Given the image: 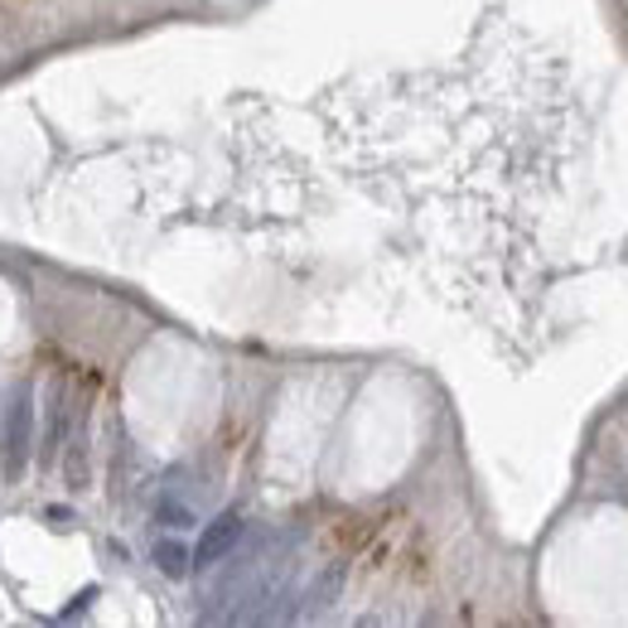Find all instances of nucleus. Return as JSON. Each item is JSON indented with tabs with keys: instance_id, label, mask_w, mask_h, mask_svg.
Segmentation results:
<instances>
[{
	"instance_id": "nucleus-6",
	"label": "nucleus",
	"mask_w": 628,
	"mask_h": 628,
	"mask_svg": "<svg viewBox=\"0 0 628 628\" xmlns=\"http://www.w3.org/2000/svg\"><path fill=\"white\" fill-rule=\"evenodd\" d=\"M93 600H97V590H83V594H77V600L69 604V609L59 614V619H73V614H83V609H87V604H93Z\"/></svg>"
},
{
	"instance_id": "nucleus-1",
	"label": "nucleus",
	"mask_w": 628,
	"mask_h": 628,
	"mask_svg": "<svg viewBox=\"0 0 628 628\" xmlns=\"http://www.w3.org/2000/svg\"><path fill=\"white\" fill-rule=\"evenodd\" d=\"M29 445H35V387L20 383L15 397L5 401V421H0V474L10 484L25 474Z\"/></svg>"
},
{
	"instance_id": "nucleus-4",
	"label": "nucleus",
	"mask_w": 628,
	"mask_h": 628,
	"mask_svg": "<svg viewBox=\"0 0 628 628\" xmlns=\"http://www.w3.org/2000/svg\"><path fill=\"white\" fill-rule=\"evenodd\" d=\"M63 479H69V488H83L87 484V440L77 435L69 445V459H63Z\"/></svg>"
},
{
	"instance_id": "nucleus-2",
	"label": "nucleus",
	"mask_w": 628,
	"mask_h": 628,
	"mask_svg": "<svg viewBox=\"0 0 628 628\" xmlns=\"http://www.w3.org/2000/svg\"><path fill=\"white\" fill-rule=\"evenodd\" d=\"M242 518L238 512H218L208 527H204V536H198V546H194V570H213V566H222L232 552H238V542H242Z\"/></svg>"
},
{
	"instance_id": "nucleus-5",
	"label": "nucleus",
	"mask_w": 628,
	"mask_h": 628,
	"mask_svg": "<svg viewBox=\"0 0 628 628\" xmlns=\"http://www.w3.org/2000/svg\"><path fill=\"white\" fill-rule=\"evenodd\" d=\"M155 518H160V527H194V512H189L184 503H170V498L155 508Z\"/></svg>"
},
{
	"instance_id": "nucleus-3",
	"label": "nucleus",
	"mask_w": 628,
	"mask_h": 628,
	"mask_svg": "<svg viewBox=\"0 0 628 628\" xmlns=\"http://www.w3.org/2000/svg\"><path fill=\"white\" fill-rule=\"evenodd\" d=\"M150 560H155V570L170 580H184L189 570H194V552H189L179 536H160V542L150 546Z\"/></svg>"
}]
</instances>
